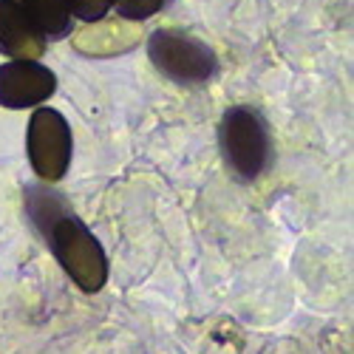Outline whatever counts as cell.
I'll use <instances>...</instances> for the list:
<instances>
[{"label": "cell", "instance_id": "8", "mask_svg": "<svg viewBox=\"0 0 354 354\" xmlns=\"http://www.w3.org/2000/svg\"><path fill=\"white\" fill-rule=\"evenodd\" d=\"M26 15L35 20L48 43L66 40L74 32V17L68 9V0H17Z\"/></svg>", "mask_w": 354, "mask_h": 354}, {"label": "cell", "instance_id": "6", "mask_svg": "<svg viewBox=\"0 0 354 354\" xmlns=\"http://www.w3.org/2000/svg\"><path fill=\"white\" fill-rule=\"evenodd\" d=\"M139 43H142L139 23L122 17H102L97 23H85L80 32H71V46L85 57H94V60L128 54Z\"/></svg>", "mask_w": 354, "mask_h": 354}, {"label": "cell", "instance_id": "7", "mask_svg": "<svg viewBox=\"0 0 354 354\" xmlns=\"http://www.w3.org/2000/svg\"><path fill=\"white\" fill-rule=\"evenodd\" d=\"M48 40L17 0H0V54L9 60H40Z\"/></svg>", "mask_w": 354, "mask_h": 354}, {"label": "cell", "instance_id": "3", "mask_svg": "<svg viewBox=\"0 0 354 354\" xmlns=\"http://www.w3.org/2000/svg\"><path fill=\"white\" fill-rule=\"evenodd\" d=\"M147 60L170 82L198 88L218 74V54L185 28H156L147 37Z\"/></svg>", "mask_w": 354, "mask_h": 354}, {"label": "cell", "instance_id": "9", "mask_svg": "<svg viewBox=\"0 0 354 354\" xmlns=\"http://www.w3.org/2000/svg\"><path fill=\"white\" fill-rule=\"evenodd\" d=\"M167 3L170 0H113L111 9H116V17H122V20L145 23V20H151L153 15H159Z\"/></svg>", "mask_w": 354, "mask_h": 354}, {"label": "cell", "instance_id": "2", "mask_svg": "<svg viewBox=\"0 0 354 354\" xmlns=\"http://www.w3.org/2000/svg\"><path fill=\"white\" fill-rule=\"evenodd\" d=\"M218 147L232 179L252 185L272 162L270 122L252 105H230L218 122Z\"/></svg>", "mask_w": 354, "mask_h": 354}, {"label": "cell", "instance_id": "10", "mask_svg": "<svg viewBox=\"0 0 354 354\" xmlns=\"http://www.w3.org/2000/svg\"><path fill=\"white\" fill-rule=\"evenodd\" d=\"M111 6H113V0H68L71 17L82 20V23H97V20L108 17Z\"/></svg>", "mask_w": 354, "mask_h": 354}, {"label": "cell", "instance_id": "1", "mask_svg": "<svg viewBox=\"0 0 354 354\" xmlns=\"http://www.w3.org/2000/svg\"><path fill=\"white\" fill-rule=\"evenodd\" d=\"M23 213L74 286L94 295L108 283V255L88 224L71 210L66 193L46 182L26 185Z\"/></svg>", "mask_w": 354, "mask_h": 354}, {"label": "cell", "instance_id": "5", "mask_svg": "<svg viewBox=\"0 0 354 354\" xmlns=\"http://www.w3.org/2000/svg\"><path fill=\"white\" fill-rule=\"evenodd\" d=\"M57 94V74L40 60L0 63V108L26 111L48 102Z\"/></svg>", "mask_w": 354, "mask_h": 354}, {"label": "cell", "instance_id": "4", "mask_svg": "<svg viewBox=\"0 0 354 354\" xmlns=\"http://www.w3.org/2000/svg\"><path fill=\"white\" fill-rule=\"evenodd\" d=\"M26 156L37 179L46 185H57L68 173L74 156V133L68 120L57 108H35L26 128Z\"/></svg>", "mask_w": 354, "mask_h": 354}]
</instances>
